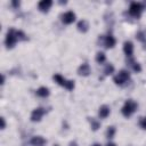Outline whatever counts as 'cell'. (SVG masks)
<instances>
[{"instance_id": "1", "label": "cell", "mask_w": 146, "mask_h": 146, "mask_svg": "<svg viewBox=\"0 0 146 146\" xmlns=\"http://www.w3.org/2000/svg\"><path fill=\"white\" fill-rule=\"evenodd\" d=\"M52 79H54V81H55L58 86L65 88V89L68 90V91H72V90L75 88V82H74V80H67V79H65V78H64L62 74H59V73L54 74V75H52Z\"/></svg>"}, {"instance_id": "2", "label": "cell", "mask_w": 146, "mask_h": 146, "mask_svg": "<svg viewBox=\"0 0 146 146\" xmlns=\"http://www.w3.org/2000/svg\"><path fill=\"white\" fill-rule=\"evenodd\" d=\"M18 36H17V30L10 27L7 33H6V38H5V44L7 49H11L16 46V43L18 42Z\"/></svg>"}, {"instance_id": "3", "label": "cell", "mask_w": 146, "mask_h": 146, "mask_svg": "<svg viewBox=\"0 0 146 146\" xmlns=\"http://www.w3.org/2000/svg\"><path fill=\"white\" fill-rule=\"evenodd\" d=\"M137 107H138V104L132 100V99H127L121 108V113L124 117H130L136 111H137Z\"/></svg>"}, {"instance_id": "4", "label": "cell", "mask_w": 146, "mask_h": 146, "mask_svg": "<svg viewBox=\"0 0 146 146\" xmlns=\"http://www.w3.org/2000/svg\"><path fill=\"white\" fill-rule=\"evenodd\" d=\"M144 10V5L138 1H132L129 6V15L133 18H139Z\"/></svg>"}, {"instance_id": "5", "label": "cell", "mask_w": 146, "mask_h": 146, "mask_svg": "<svg viewBox=\"0 0 146 146\" xmlns=\"http://www.w3.org/2000/svg\"><path fill=\"white\" fill-rule=\"evenodd\" d=\"M130 80V73L127 70H121L116 75H114L113 81L116 86H124Z\"/></svg>"}, {"instance_id": "6", "label": "cell", "mask_w": 146, "mask_h": 146, "mask_svg": "<svg viewBox=\"0 0 146 146\" xmlns=\"http://www.w3.org/2000/svg\"><path fill=\"white\" fill-rule=\"evenodd\" d=\"M46 112L47 111L43 107H36V108H34L32 111V113H31V116H30L31 121L32 122H40L41 119L43 117V115L46 114Z\"/></svg>"}, {"instance_id": "7", "label": "cell", "mask_w": 146, "mask_h": 146, "mask_svg": "<svg viewBox=\"0 0 146 146\" xmlns=\"http://www.w3.org/2000/svg\"><path fill=\"white\" fill-rule=\"evenodd\" d=\"M75 18H76L75 13L72 11V10H67V11H65V13L62 15V22H63L64 24H66V25H70V24H72L73 22H75Z\"/></svg>"}, {"instance_id": "8", "label": "cell", "mask_w": 146, "mask_h": 146, "mask_svg": "<svg viewBox=\"0 0 146 146\" xmlns=\"http://www.w3.org/2000/svg\"><path fill=\"white\" fill-rule=\"evenodd\" d=\"M103 43H104V47H105V48L112 49V48H114V46L116 44V39L114 38L113 34H107V35L104 36Z\"/></svg>"}, {"instance_id": "9", "label": "cell", "mask_w": 146, "mask_h": 146, "mask_svg": "<svg viewBox=\"0 0 146 146\" xmlns=\"http://www.w3.org/2000/svg\"><path fill=\"white\" fill-rule=\"evenodd\" d=\"M90 73H91V67L88 63H82L78 67V74L80 76H89Z\"/></svg>"}, {"instance_id": "10", "label": "cell", "mask_w": 146, "mask_h": 146, "mask_svg": "<svg viewBox=\"0 0 146 146\" xmlns=\"http://www.w3.org/2000/svg\"><path fill=\"white\" fill-rule=\"evenodd\" d=\"M133 49H135V47H133V43L131 41H125L123 43V52L127 56V58H132Z\"/></svg>"}, {"instance_id": "11", "label": "cell", "mask_w": 146, "mask_h": 146, "mask_svg": "<svg viewBox=\"0 0 146 146\" xmlns=\"http://www.w3.org/2000/svg\"><path fill=\"white\" fill-rule=\"evenodd\" d=\"M51 6H52V1L51 0H41L38 3V9L41 13H48L49 9L51 8Z\"/></svg>"}, {"instance_id": "12", "label": "cell", "mask_w": 146, "mask_h": 146, "mask_svg": "<svg viewBox=\"0 0 146 146\" xmlns=\"http://www.w3.org/2000/svg\"><path fill=\"white\" fill-rule=\"evenodd\" d=\"M30 144L32 146H46L47 140L42 136H33L30 140Z\"/></svg>"}, {"instance_id": "13", "label": "cell", "mask_w": 146, "mask_h": 146, "mask_svg": "<svg viewBox=\"0 0 146 146\" xmlns=\"http://www.w3.org/2000/svg\"><path fill=\"white\" fill-rule=\"evenodd\" d=\"M111 114V108L108 105H102L98 110V116L100 119H106Z\"/></svg>"}, {"instance_id": "14", "label": "cell", "mask_w": 146, "mask_h": 146, "mask_svg": "<svg viewBox=\"0 0 146 146\" xmlns=\"http://www.w3.org/2000/svg\"><path fill=\"white\" fill-rule=\"evenodd\" d=\"M76 27H78V31L81 32V33H86L88 32L89 30V23L87 19H80L76 24Z\"/></svg>"}, {"instance_id": "15", "label": "cell", "mask_w": 146, "mask_h": 146, "mask_svg": "<svg viewBox=\"0 0 146 146\" xmlns=\"http://www.w3.org/2000/svg\"><path fill=\"white\" fill-rule=\"evenodd\" d=\"M35 95H36L38 97H40V98H47V97L50 95L49 88L42 86V87H40V88H38V89L35 90Z\"/></svg>"}, {"instance_id": "16", "label": "cell", "mask_w": 146, "mask_h": 146, "mask_svg": "<svg viewBox=\"0 0 146 146\" xmlns=\"http://www.w3.org/2000/svg\"><path fill=\"white\" fill-rule=\"evenodd\" d=\"M128 63H129V65H130V67L132 68L133 72H136V73L141 72V65H140L138 62L133 60L132 58H128Z\"/></svg>"}, {"instance_id": "17", "label": "cell", "mask_w": 146, "mask_h": 146, "mask_svg": "<svg viewBox=\"0 0 146 146\" xmlns=\"http://www.w3.org/2000/svg\"><path fill=\"white\" fill-rule=\"evenodd\" d=\"M88 121L90 123V128L92 131H97L99 128H100V122L99 120L95 119V117H88Z\"/></svg>"}, {"instance_id": "18", "label": "cell", "mask_w": 146, "mask_h": 146, "mask_svg": "<svg viewBox=\"0 0 146 146\" xmlns=\"http://www.w3.org/2000/svg\"><path fill=\"white\" fill-rule=\"evenodd\" d=\"M95 59H96V62H97L98 64H104V63L106 62V55H105V52L98 51V52L96 54Z\"/></svg>"}, {"instance_id": "19", "label": "cell", "mask_w": 146, "mask_h": 146, "mask_svg": "<svg viewBox=\"0 0 146 146\" xmlns=\"http://www.w3.org/2000/svg\"><path fill=\"white\" fill-rule=\"evenodd\" d=\"M115 132H116V129H115V127H114V125L108 127V128H107V130H106V138L112 139V138L115 136Z\"/></svg>"}, {"instance_id": "20", "label": "cell", "mask_w": 146, "mask_h": 146, "mask_svg": "<svg viewBox=\"0 0 146 146\" xmlns=\"http://www.w3.org/2000/svg\"><path fill=\"white\" fill-rule=\"evenodd\" d=\"M113 73H114V66H113L111 63L106 64V66H105V68H104V74H105V75H111V74H113Z\"/></svg>"}, {"instance_id": "21", "label": "cell", "mask_w": 146, "mask_h": 146, "mask_svg": "<svg viewBox=\"0 0 146 146\" xmlns=\"http://www.w3.org/2000/svg\"><path fill=\"white\" fill-rule=\"evenodd\" d=\"M136 39H137L138 41L145 43V42H146V34H145V32H144V31H139V32H137V34H136Z\"/></svg>"}, {"instance_id": "22", "label": "cell", "mask_w": 146, "mask_h": 146, "mask_svg": "<svg viewBox=\"0 0 146 146\" xmlns=\"http://www.w3.org/2000/svg\"><path fill=\"white\" fill-rule=\"evenodd\" d=\"M17 36H18L19 41H26L27 40V35L22 30H17Z\"/></svg>"}, {"instance_id": "23", "label": "cell", "mask_w": 146, "mask_h": 146, "mask_svg": "<svg viewBox=\"0 0 146 146\" xmlns=\"http://www.w3.org/2000/svg\"><path fill=\"white\" fill-rule=\"evenodd\" d=\"M139 127H140L141 129L146 130V117H145V116L139 119Z\"/></svg>"}, {"instance_id": "24", "label": "cell", "mask_w": 146, "mask_h": 146, "mask_svg": "<svg viewBox=\"0 0 146 146\" xmlns=\"http://www.w3.org/2000/svg\"><path fill=\"white\" fill-rule=\"evenodd\" d=\"M0 121H1V129L3 130V129L6 128V120H5L3 116H1V117H0Z\"/></svg>"}, {"instance_id": "25", "label": "cell", "mask_w": 146, "mask_h": 146, "mask_svg": "<svg viewBox=\"0 0 146 146\" xmlns=\"http://www.w3.org/2000/svg\"><path fill=\"white\" fill-rule=\"evenodd\" d=\"M11 6L14 8H18L19 7V1H11Z\"/></svg>"}, {"instance_id": "26", "label": "cell", "mask_w": 146, "mask_h": 146, "mask_svg": "<svg viewBox=\"0 0 146 146\" xmlns=\"http://www.w3.org/2000/svg\"><path fill=\"white\" fill-rule=\"evenodd\" d=\"M70 146H79V145H78L75 141H71V143H70Z\"/></svg>"}, {"instance_id": "27", "label": "cell", "mask_w": 146, "mask_h": 146, "mask_svg": "<svg viewBox=\"0 0 146 146\" xmlns=\"http://www.w3.org/2000/svg\"><path fill=\"white\" fill-rule=\"evenodd\" d=\"M92 146H100V145H99V144H97V143H96V144H94V145H92Z\"/></svg>"}, {"instance_id": "28", "label": "cell", "mask_w": 146, "mask_h": 146, "mask_svg": "<svg viewBox=\"0 0 146 146\" xmlns=\"http://www.w3.org/2000/svg\"><path fill=\"white\" fill-rule=\"evenodd\" d=\"M54 146H59V145H58V144H55V145H54Z\"/></svg>"}, {"instance_id": "29", "label": "cell", "mask_w": 146, "mask_h": 146, "mask_svg": "<svg viewBox=\"0 0 146 146\" xmlns=\"http://www.w3.org/2000/svg\"><path fill=\"white\" fill-rule=\"evenodd\" d=\"M145 117H146V116H145Z\"/></svg>"}]
</instances>
